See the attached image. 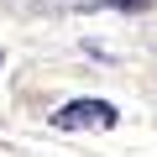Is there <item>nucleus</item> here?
Listing matches in <instances>:
<instances>
[{
    "label": "nucleus",
    "instance_id": "nucleus-1",
    "mask_svg": "<svg viewBox=\"0 0 157 157\" xmlns=\"http://www.w3.org/2000/svg\"><path fill=\"white\" fill-rule=\"evenodd\" d=\"M58 131H110L115 126V105L110 100H68L63 110H52Z\"/></svg>",
    "mask_w": 157,
    "mask_h": 157
},
{
    "label": "nucleus",
    "instance_id": "nucleus-2",
    "mask_svg": "<svg viewBox=\"0 0 157 157\" xmlns=\"http://www.w3.org/2000/svg\"><path fill=\"white\" fill-rule=\"evenodd\" d=\"M100 6H121V11H147L152 0H100Z\"/></svg>",
    "mask_w": 157,
    "mask_h": 157
},
{
    "label": "nucleus",
    "instance_id": "nucleus-3",
    "mask_svg": "<svg viewBox=\"0 0 157 157\" xmlns=\"http://www.w3.org/2000/svg\"><path fill=\"white\" fill-rule=\"evenodd\" d=\"M0 68H6V52H0Z\"/></svg>",
    "mask_w": 157,
    "mask_h": 157
}]
</instances>
